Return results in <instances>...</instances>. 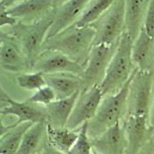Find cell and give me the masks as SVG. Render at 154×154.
I'll use <instances>...</instances> for the list:
<instances>
[{
    "mask_svg": "<svg viewBox=\"0 0 154 154\" xmlns=\"http://www.w3.org/2000/svg\"><path fill=\"white\" fill-rule=\"evenodd\" d=\"M94 38L95 31L91 26L73 25L57 35L47 39L42 46V51L61 52L85 67L94 46Z\"/></svg>",
    "mask_w": 154,
    "mask_h": 154,
    "instance_id": "1",
    "label": "cell"
},
{
    "mask_svg": "<svg viewBox=\"0 0 154 154\" xmlns=\"http://www.w3.org/2000/svg\"><path fill=\"white\" fill-rule=\"evenodd\" d=\"M27 100L32 103L45 107L51 102L57 100V94L50 86L45 85L42 88L35 91V93L31 95Z\"/></svg>",
    "mask_w": 154,
    "mask_h": 154,
    "instance_id": "26",
    "label": "cell"
},
{
    "mask_svg": "<svg viewBox=\"0 0 154 154\" xmlns=\"http://www.w3.org/2000/svg\"><path fill=\"white\" fill-rule=\"evenodd\" d=\"M150 0H125L126 32L134 42L141 33Z\"/></svg>",
    "mask_w": 154,
    "mask_h": 154,
    "instance_id": "18",
    "label": "cell"
},
{
    "mask_svg": "<svg viewBox=\"0 0 154 154\" xmlns=\"http://www.w3.org/2000/svg\"><path fill=\"white\" fill-rule=\"evenodd\" d=\"M53 1V6L54 9H57L58 7L62 6L63 4H65L66 2H68L69 0H52Z\"/></svg>",
    "mask_w": 154,
    "mask_h": 154,
    "instance_id": "33",
    "label": "cell"
},
{
    "mask_svg": "<svg viewBox=\"0 0 154 154\" xmlns=\"http://www.w3.org/2000/svg\"><path fill=\"white\" fill-rule=\"evenodd\" d=\"M90 26L95 31L94 45H111L118 42L126 30L125 0H116L107 12Z\"/></svg>",
    "mask_w": 154,
    "mask_h": 154,
    "instance_id": "6",
    "label": "cell"
},
{
    "mask_svg": "<svg viewBox=\"0 0 154 154\" xmlns=\"http://www.w3.org/2000/svg\"><path fill=\"white\" fill-rule=\"evenodd\" d=\"M131 79L118 93L103 97L94 117L88 122L87 131L92 140L99 137L126 117L127 98Z\"/></svg>",
    "mask_w": 154,
    "mask_h": 154,
    "instance_id": "3",
    "label": "cell"
},
{
    "mask_svg": "<svg viewBox=\"0 0 154 154\" xmlns=\"http://www.w3.org/2000/svg\"><path fill=\"white\" fill-rule=\"evenodd\" d=\"M39 154H68L65 152H63L59 150H57V148H55L54 146H52L48 142L45 143V145L43 146V148L42 149V151L40 152Z\"/></svg>",
    "mask_w": 154,
    "mask_h": 154,
    "instance_id": "30",
    "label": "cell"
},
{
    "mask_svg": "<svg viewBox=\"0 0 154 154\" xmlns=\"http://www.w3.org/2000/svg\"><path fill=\"white\" fill-rule=\"evenodd\" d=\"M137 154H154V137L152 136L150 140L146 143Z\"/></svg>",
    "mask_w": 154,
    "mask_h": 154,
    "instance_id": "29",
    "label": "cell"
},
{
    "mask_svg": "<svg viewBox=\"0 0 154 154\" xmlns=\"http://www.w3.org/2000/svg\"><path fill=\"white\" fill-rule=\"evenodd\" d=\"M18 20L10 15L6 8L0 5V26L1 28L5 27H12L18 24Z\"/></svg>",
    "mask_w": 154,
    "mask_h": 154,
    "instance_id": "28",
    "label": "cell"
},
{
    "mask_svg": "<svg viewBox=\"0 0 154 154\" xmlns=\"http://www.w3.org/2000/svg\"><path fill=\"white\" fill-rule=\"evenodd\" d=\"M47 85L57 94V100L69 98L83 90V79L80 76L72 73L44 74Z\"/></svg>",
    "mask_w": 154,
    "mask_h": 154,
    "instance_id": "17",
    "label": "cell"
},
{
    "mask_svg": "<svg viewBox=\"0 0 154 154\" xmlns=\"http://www.w3.org/2000/svg\"><path fill=\"white\" fill-rule=\"evenodd\" d=\"M20 1L21 0H0V5L8 9L13 6L14 5H16L17 3H19Z\"/></svg>",
    "mask_w": 154,
    "mask_h": 154,
    "instance_id": "32",
    "label": "cell"
},
{
    "mask_svg": "<svg viewBox=\"0 0 154 154\" xmlns=\"http://www.w3.org/2000/svg\"><path fill=\"white\" fill-rule=\"evenodd\" d=\"M94 151L100 154H125L126 141L122 122L92 140Z\"/></svg>",
    "mask_w": 154,
    "mask_h": 154,
    "instance_id": "15",
    "label": "cell"
},
{
    "mask_svg": "<svg viewBox=\"0 0 154 154\" xmlns=\"http://www.w3.org/2000/svg\"><path fill=\"white\" fill-rule=\"evenodd\" d=\"M88 2L89 0H69L57 9H55L54 21L48 32L47 39L57 35L77 23Z\"/></svg>",
    "mask_w": 154,
    "mask_h": 154,
    "instance_id": "14",
    "label": "cell"
},
{
    "mask_svg": "<svg viewBox=\"0 0 154 154\" xmlns=\"http://www.w3.org/2000/svg\"><path fill=\"white\" fill-rule=\"evenodd\" d=\"M116 0H89L83 14L75 24L78 26H87L95 22L107 12Z\"/></svg>",
    "mask_w": 154,
    "mask_h": 154,
    "instance_id": "23",
    "label": "cell"
},
{
    "mask_svg": "<svg viewBox=\"0 0 154 154\" xmlns=\"http://www.w3.org/2000/svg\"><path fill=\"white\" fill-rule=\"evenodd\" d=\"M19 87L27 91H37L47 85L44 74L39 71H30L19 74L16 79Z\"/></svg>",
    "mask_w": 154,
    "mask_h": 154,
    "instance_id": "24",
    "label": "cell"
},
{
    "mask_svg": "<svg viewBox=\"0 0 154 154\" xmlns=\"http://www.w3.org/2000/svg\"><path fill=\"white\" fill-rule=\"evenodd\" d=\"M94 154H100V153H98V152H94Z\"/></svg>",
    "mask_w": 154,
    "mask_h": 154,
    "instance_id": "34",
    "label": "cell"
},
{
    "mask_svg": "<svg viewBox=\"0 0 154 154\" xmlns=\"http://www.w3.org/2000/svg\"><path fill=\"white\" fill-rule=\"evenodd\" d=\"M32 71H39L43 74L72 73L81 77L84 67L61 52L43 50L35 62Z\"/></svg>",
    "mask_w": 154,
    "mask_h": 154,
    "instance_id": "11",
    "label": "cell"
},
{
    "mask_svg": "<svg viewBox=\"0 0 154 154\" xmlns=\"http://www.w3.org/2000/svg\"><path fill=\"white\" fill-rule=\"evenodd\" d=\"M149 125H150V128L152 130V136L154 137V97L153 100H152V107L150 109V113H149Z\"/></svg>",
    "mask_w": 154,
    "mask_h": 154,
    "instance_id": "31",
    "label": "cell"
},
{
    "mask_svg": "<svg viewBox=\"0 0 154 154\" xmlns=\"http://www.w3.org/2000/svg\"><path fill=\"white\" fill-rule=\"evenodd\" d=\"M79 136V130L72 131L65 128H53L48 124V142L63 152H70Z\"/></svg>",
    "mask_w": 154,
    "mask_h": 154,
    "instance_id": "22",
    "label": "cell"
},
{
    "mask_svg": "<svg viewBox=\"0 0 154 154\" xmlns=\"http://www.w3.org/2000/svg\"><path fill=\"white\" fill-rule=\"evenodd\" d=\"M132 45L133 42L125 31L119 41L118 47L109 63L105 79L100 85L103 96L118 93L136 71L137 68L132 59Z\"/></svg>",
    "mask_w": 154,
    "mask_h": 154,
    "instance_id": "2",
    "label": "cell"
},
{
    "mask_svg": "<svg viewBox=\"0 0 154 154\" xmlns=\"http://www.w3.org/2000/svg\"><path fill=\"white\" fill-rule=\"evenodd\" d=\"M47 141V122L33 123L25 133L20 147L16 154H39Z\"/></svg>",
    "mask_w": 154,
    "mask_h": 154,
    "instance_id": "20",
    "label": "cell"
},
{
    "mask_svg": "<svg viewBox=\"0 0 154 154\" xmlns=\"http://www.w3.org/2000/svg\"><path fill=\"white\" fill-rule=\"evenodd\" d=\"M55 10L46 18L32 24L18 22L12 27H8L12 35L21 48L33 71L34 63L42 51V46L47 39V35L54 21Z\"/></svg>",
    "mask_w": 154,
    "mask_h": 154,
    "instance_id": "4",
    "label": "cell"
},
{
    "mask_svg": "<svg viewBox=\"0 0 154 154\" xmlns=\"http://www.w3.org/2000/svg\"><path fill=\"white\" fill-rule=\"evenodd\" d=\"M132 59L137 70L154 74V38L148 35L143 28L133 42Z\"/></svg>",
    "mask_w": 154,
    "mask_h": 154,
    "instance_id": "16",
    "label": "cell"
},
{
    "mask_svg": "<svg viewBox=\"0 0 154 154\" xmlns=\"http://www.w3.org/2000/svg\"><path fill=\"white\" fill-rule=\"evenodd\" d=\"M6 10L19 22L32 24L46 18L55 9L52 0H21Z\"/></svg>",
    "mask_w": 154,
    "mask_h": 154,
    "instance_id": "13",
    "label": "cell"
},
{
    "mask_svg": "<svg viewBox=\"0 0 154 154\" xmlns=\"http://www.w3.org/2000/svg\"><path fill=\"white\" fill-rule=\"evenodd\" d=\"M80 93H77L69 98L57 100L45 106L46 122L53 128H65L70 119L76 100Z\"/></svg>",
    "mask_w": 154,
    "mask_h": 154,
    "instance_id": "19",
    "label": "cell"
},
{
    "mask_svg": "<svg viewBox=\"0 0 154 154\" xmlns=\"http://www.w3.org/2000/svg\"><path fill=\"white\" fill-rule=\"evenodd\" d=\"M153 87H154V74H153Z\"/></svg>",
    "mask_w": 154,
    "mask_h": 154,
    "instance_id": "35",
    "label": "cell"
},
{
    "mask_svg": "<svg viewBox=\"0 0 154 154\" xmlns=\"http://www.w3.org/2000/svg\"><path fill=\"white\" fill-rule=\"evenodd\" d=\"M0 63L2 70L12 73L32 71L31 66L15 38L1 29L0 35Z\"/></svg>",
    "mask_w": 154,
    "mask_h": 154,
    "instance_id": "10",
    "label": "cell"
},
{
    "mask_svg": "<svg viewBox=\"0 0 154 154\" xmlns=\"http://www.w3.org/2000/svg\"><path fill=\"white\" fill-rule=\"evenodd\" d=\"M88 122L84 123L79 129V136L69 154H94L92 139L87 131Z\"/></svg>",
    "mask_w": 154,
    "mask_h": 154,
    "instance_id": "25",
    "label": "cell"
},
{
    "mask_svg": "<svg viewBox=\"0 0 154 154\" xmlns=\"http://www.w3.org/2000/svg\"><path fill=\"white\" fill-rule=\"evenodd\" d=\"M125 134V154H137L152 137L148 117L127 116L122 121Z\"/></svg>",
    "mask_w": 154,
    "mask_h": 154,
    "instance_id": "12",
    "label": "cell"
},
{
    "mask_svg": "<svg viewBox=\"0 0 154 154\" xmlns=\"http://www.w3.org/2000/svg\"><path fill=\"white\" fill-rule=\"evenodd\" d=\"M33 125L26 122L15 125L13 128L0 136V154H16L22 142L24 135Z\"/></svg>",
    "mask_w": 154,
    "mask_h": 154,
    "instance_id": "21",
    "label": "cell"
},
{
    "mask_svg": "<svg viewBox=\"0 0 154 154\" xmlns=\"http://www.w3.org/2000/svg\"><path fill=\"white\" fill-rule=\"evenodd\" d=\"M143 28L148 35L154 38V0H150Z\"/></svg>",
    "mask_w": 154,
    "mask_h": 154,
    "instance_id": "27",
    "label": "cell"
},
{
    "mask_svg": "<svg viewBox=\"0 0 154 154\" xmlns=\"http://www.w3.org/2000/svg\"><path fill=\"white\" fill-rule=\"evenodd\" d=\"M0 99L2 105L0 115L1 119L4 117L13 116L17 117L16 122L18 124L30 122L33 123L39 122H46V109L44 106L38 105L28 101H17L1 87Z\"/></svg>",
    "mask_w": 154,
    "mask_h": 154,
    "instance_id": "9",
    "label": "cell"
},
{
    "mask_svg": "<svg viewBox=\"0 0 154 154\" xmlns=\"http://www.w3.org/2000/svg\"><path fill=\"white\" fill-rule=\"evenodd\" d=\"M153 97V73L136 69L129 85L127 116L149 117Z\"/></svg>",
    "mask_w": 154,
    "mask_h": 154,
    "instance_id": "5",
    "label": "cell"
},
{
    "mask_svg": "<svg viewBox=\"0 0 154 154\" xmlns=\"http://www.w3.org/2000/svg\"><path fill=\"white\" fill-rule=\"evenodd\" d=\"M103 97L100 87L98 85L81 91L66 127L72 131H78L84 123L91 121L96 115Z\"/></svg>",
    "mask_w": 154,
    "mask_h": 154,
    "instance_id": "8",
    "label": "cell"
},
{
    "mask_svg": "<svg viewBox=\"0 0 154 154\" xmlns=\"http://www.w3.org/2000/svg\"><path fill=\"white\" fill-rule=\"evenodd\" d=\"M118 44L119 42L111 45L98 44L93 46L81 76L84 83L82 91L101 85Z\"/></svg>",
    "mask_w": 154,
    "mask_h": 154,
    "instance_id": "7",
    "label": "cell"
}]
</instances>
